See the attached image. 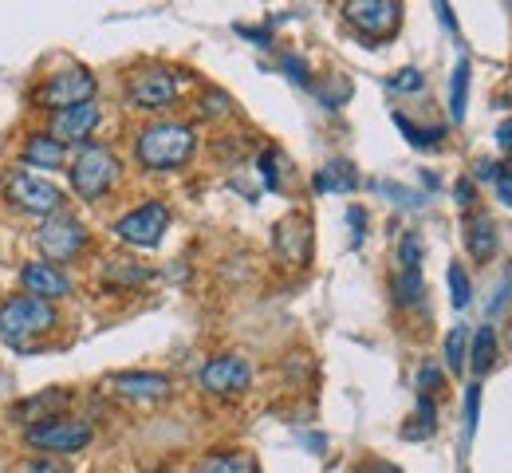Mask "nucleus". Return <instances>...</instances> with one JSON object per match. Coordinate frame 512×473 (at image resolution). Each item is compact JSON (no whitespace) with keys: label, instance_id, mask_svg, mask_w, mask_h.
<instances>
[{"label":"nucleus","instance_id":"nucleus-26","mask_svg":"<svg viewBox=\"0 0 512 473\" xmlns=\"http://www.w3.org/2000/svg\"><path fill=\"white\" fill-rule=\"evenodd\" d=\"M394 123L402 127L406 142H414V146H422V150H430V146H438V142L446 138V131H442V127H430V131H422V127H418V123H410L406 115H394Z\"/></svg>","mask_w":512,"mask_h":473},{"label":"nucleus","instance_id":"nucleus-25","mask_svg":"<svg viewBox=\"0 0 512 473\" xmlns=\"http://www.w3.org/2000/svg\"><path fill=\"white\" fill-rule=\"evenodd\" d=\"M146 276H150V272L142 269V265H130V261H111V265H107L111 288H138Z\"/></svg>","mask_w":512,"mask_h":473},{"label":"nucleus","instance_id":"nucleus-13","mask_svg":"<svg viewBox=\"0 0 512 473\" xmlns=\"http://www.w3.org/2000/svg\"><path fill=\"white\" fill-rule=\"evenodd\" d=\"M107 387L115 395L130 399V403H162L174 391V383L166 375H158V371H119V375L107 379Z\"/></svg>","mask_w":512,"mask_h":473},{"label":"nucleus","instance_id":"nucleus-15","mask_svg":"<svg viewBox=\"0 0 512 473\" xmlns=\"http://www.w3.org/2000/svg\"><path fill=\"white\" fill-rule=\"evenodd\" d=\"M465 249H469V257H473L477 265H489V261L497 257L501 233H497V221H493L489 213L477 209V213L465 221Z\"/></svg>","mask_w":512,"mask_h":473},{"label":"nucleus","instance_id":"nucleus-16","mask_svg":"<svg viewBox=\"0 0 512 473\" xmlns=\"http://www.w3.org/2000/svg\"><path fill=\"white\" fill-rule=\"evenodd\" d=\"M67 403H71V391H60V387L40 391V395H32V399H24V403L12 406V422H20V426L28 430V426H36V422L60 418Z\"/></svg>","mask_w":512,"mask_h":473},{"label":"nucleus","instance_id":"nucleus-18","mask_svg":"<svg viewBox=\"0 0 512 473\" xmlns=\"http://www.w3.org/2000/svg\"><path fill=\"white\" fill-rule=\"evenodd\" d=\"M276 249L288 261H308V253H312V229H308V221L304 217L280 221L276 225Z\"/></svg>","mask_w":512,"mask_h":473},{"label":"nucleus","instance_id":"nucleus-4","mask_svg":"<svg viewBox=\"0 0 512 473\" xmlns=\"http://www.w3.org/2000/svg\"><path fill=\"white\" fill-rule=\"evenodd\" d=\"M95 438V426L83 422V418H48V422H36L24 430V442L28 450L44 454V458H64V454H83Z\"/></svg>","mask_w":512,"mask_h":473},{"label":"nucleus","instance_id":"nucleus-5","mask_svg":"<svg viewBox=\"0 0 512 473\" xmlns=\"http://www.w3.org/2000/svg\"><path fill=\"white\" fill-rule=\"evenodd\" d=\"M4 198L24 209V213H40V217H52L64 209V190L40 174H28V170H12L4 178Z\"/></svg>","mask_w":512,"mask_h":473},{"label":"nucleus","instance_id":"nucleus-10","mask_svg":"<svg viewBox=\"0 0 512 473\" xmlns=\"http://www.w3.org/2000/svg\"><path fill=\"white\" fill-rule=\"evenodd\" d=\"M99 91L95 75L87 68H64L56 71L40 91H36V103L48 107V111H64V107H79V103H91Z\"/></svg>","mask_w":512,"mask_h":473},{"label":"nucleus","instance_id":"nucleus-39","mask_svg":"<svg viewBox=\"0 0 512 473\" xmlns=\"http://www.w3.org/2000/svg\"><path fill=\"white\" fill-rule=\"evenodd\" d=\"M457 202L473 205V182H469V178H461V182H457Z\"/></svg>","mask_w":512,"mask_h":473},{"label":"nucleus","instance_id":"nucleus-28","mask_svg":"<svg viewBox=\"0 0 512 473\" xmlns=\"http://www.w3.org/2000/svg\"><path fill=\"white\" fill-rule=\"evenodd\" d=\"M449 296H453V308L461 312V308H469V300H473V284H469V276L461 265H449Z\"/></svg>","mask_w":512,"mask_h":473},{"label":"nucleus","instance_id":"nucleus-1","mask_svg":"<svg viewBox=\"0 0 512 473\" xmlns=\"http://www.w3.org/2000/svg\"><path fill=\"white\" fill-rule=\"evenodd\" d=\"M197 150V135H193L190 123H174V119H162V123H150L142 127V135L134 138V162L142 170H154V174H166V170H182Z\"/></svg>","mask_w":512,"mask_h":473},{"label":"nucleus","instance_id":"nucleus-12","mask_svg":"<svg viewBox=\"0 0 512 473\" xmlns=\"http://www.w3.org/2000/svg\"><path fill=\"white\" fill-rule=\"evenodd\" d=\"M99 119H103V111H99L95 99L91 103H79V107H64V111L52 115L48 135L56 138V142H64V146H83L91 138V131L99 127Z\"/></svg>","mask_w":512,"mask_h":473},{"label":"nucleus","instance_id":"nucleus-19","mask_svg":"<svg viewBox=\"0 0 512 473\" xmlns=\"http://www.w3.org/2000/svg\"><path fill=\"white\" fill-rule=\"evenodd\" d=\"M312 186H316V194H351L359 186V174H355V166L347 158H331L312 178Z\"/></svg>","mask_w":512,"mask_h":473},{"label":"nucleus","instance_id":"nucleus-6","mask_svg":"<svg viewBox=\"0 0 512 473\" xmlns=\"http://www.w3.org/2000/svg\"><path fill=\"white\" fill-rule=\"evenodd\" d=\"M36 245H40V253H44L48 265H64V261H75V257L83 253L87 229H83V221L71 217V213H52V217H44V225L36 229Z\"/></svg>","mask_w":512,"mask_h":473},{"label":"nucleus","instance_id":"nucleus-24","mask_svg":"<svg viewBox=\"0 0 512 473\" xmlns=\"http://www.w3.org/2000/svg\"><path fill=\"white\" fill-rule=\"evenodd\" d=\"M434 426H438V403H434V395H422V399H418V422L406 426L402 434H406V438H430Z\"/></svg>","mask_w":512,"mask_h":473},{"label":"nucleus","instance_id":"nucleus-29","mask_svg":"<svg viewBox=\"0 0 512 473\" xmlns=\"http://www.w3.org/2000/svg\"><path fill=\"white\" fill-rule=\"evenodd\" d=\"M398 261H402V269H422V237L418 233H406L398 241Z\"/></svg>","mask_w":512,"mask_h":473},{"label":"nucleus","instance_id":"nucleus-22","mask_svg":"<svg viewBox=\"0 0 512 473\" xmlns=\"http://www.w3.org/2000/svg\"><path fill=\"white\" fill-rule=\"evenodd\" d=\"M422 296H426V288H422V269H402L394 276V300H398L402 308L422 304Z\"/></svg>","mask_w":512,"mask_h":473},{"label":"nucleus","instance_id":"nucleus-31","mask_svg":"<svg viewBox=\"0 0 512 473\" xmlns=\"http://www.w3.org/2000/svg\"><path fill=\"white\" fill-rule=\"evenodd\" d=\"M477 410H481V387L473 383L469 395H465V442H469L473 430H477Z\"/></svg>","mask_w":512,"mask_h":473},{"label":"nucleus","instance_id":"nucleus-38","mask_svg":"<svg viewBox=\"0 0 512 473\" xmlns=\"http://www.w3.org/2000/svg\"><path fill=\"white\" fill-rule=\"evenodd\" d=\"M497 146H501V150H509V154H512V119H505V123L497 127Z\"/></svg>","mask_w":512,"mask_h":473},{"label":"nucleus","instance_id":"nucleus-41","mask_svg":"<svg viewBox=\"0 0 512 473\" xmlns=\"http://www.w3.org/2000/svg\"><path fill=\"white\" fill-rule=\"evenodd\" d=\"M150 473H170V470H150Z\"/></svg>","mask_w":512,"mask_h":473},{"label":"nucleus","instance_id":"nucleus-21","mask_svg":"<svg viewBox=\"0 0 512 473\" xmlns=\"http://www.w3.org/2000/svg\"><path fill=\"white\" fill-rule=\"evenodd\" d=\"M465 103H469V56L457 60L453 83H449V115H453L457 123L465 119Z\"/></svg>","mask_w":512,"mask_h":473},{"label":"nucleus","instance_id":"nucleus-8","mask_svg":"<svg viewBox=\"0 0 512 473\" xmlns=\"http://www.w3.org/2000/svg\"><path fill=\"white\" fill-rule=\"evenodd\" d=\"M166 229H170V209L162 202L134 205L130 213H123V217L115 221V237L134 245V249H154V245H162Z\"/></svg>","mask_w":512,"mask_h":473},{"label":"nucleus","instance_id":"nucleus-35","mask_svg":"<svg viewBox=\"0 0 512 473\" xmlns=\"http://www.w3.org/2000/svg\"><path fill=\"white\" fill-rule=\"evenodd\" d=\"M260 174H264L268 190H280V178H276V154H260Z\"/></svg>","mask_w":512,"mask_h":473},{"label":"nucleus","instance_id":"nucleus-20","mask_svg":"<svg viewBox=\"0 0 512 473\" xmlns=\"http://www.w3.org/2000/svg\"><path fill=\"white\" fill-rule=\"evenodd\" d=\"M493 363H497V332L485 324V328H477V336L469 343V367H473L477 375H489Z\"/></svg>","mask_w":512,"mask_h":473},{"label":"nucleus","instance_id":"nucleus-17","mask_svg":"<svg viewBox=\"0 0 512 473\" xmlns=\"http://www.w3.org/2000/svg\"><path fill=\"white\" fill-rule=\"evenodd\" d=\"M20 162H24V166H32V170H64V166H67V146H64V142H56L48 131H36V135L24 142Z\"/></svg>","mask_w":512,"mask_h":473},{"label":"nucleus","instance_id":"nucleus-7","mask_svg":"<svg viewBox=\"0 0 512 473\" xmlns=\"http://www.w3.org/2000/svg\"><path fill=\"white\" fill-rule=\"evenodd\" d=\"M178 91H182V79L170 68H138L127 83L130 107L138 111H166L178 103Z\"/></svg>","mask_w":512,"mask_h":473},{"label":"nucleus","instance_id":"nucleus-27","mask_svg":"<svg viewBox=\"0 0 512 473\" xmlns=\"http://www.w3.org/2000/svg\"><path fill=\"white\" fill-rule=\"evenodd\" d=\"M465 347H469V332H465V328H453L446 336V363L453 375L465 371Z\"/></svg>","mask_w":512,"mask_h":473},{"label":"nucleus","instance_id":"nucleus-2","mask_svg":"<svg viewBox=\"0 0 512 473\" xmlns=\"http://www.w3.org/2000/svg\"><path fill=\"white\" fill-rule=\"evenodd\" d=\"M60 324L56 308L48 300H36V296H8L0 304V339L16 351H36L40 339L48 336L52 328Z\"/></svg>","mask_w":512,"mask_h":473},{"label":"nucleus","instance_id":"nucleus-42","mask_svg":"<svg viewBox=\"0 0 512 473\" xmlns=\"http://www.w3.org/2000/svg\"><path fill=\"white\" fill-rule=\"evenodd\" d=\"M343 4H347V0H343Z\"/></svg>","mask_w":512,"mask_h":473},{"label":"nucleus","instance_id":"nucleus-11","mask_svg":"<svg viewBox=\"0 0 512 473\" xmlns=\"http://www.w3.org/2000/svg\"><path fill=\"white\" fill-rule=\"evenodd\" d=\"M197 383L205 395H217V399H233L241 391H249L253 383V363L245 355H217L209 359L201 371H197Z\"/></svg>","mask_w":512,"mask_h":473},{"label":"nucleus","instance_id":"nucleus-3","mask_svg":"<svg viewBox=\"0 0 512 473\" xmlns=\"http://www.w3.org/2000/svg\"><path fill=\"white\" fill-rule=\"evenodd\" d=\"M119 182V158L103 142H83L71 158V190L79 202H99Z\"/></svg>","mask_w":512,"mask_h":473},{"label":"nucleus","instance_id":"nucleus-23","mask_svg":"<svg viewBox=\"0 0 512 473\" xmlns=\"http://www.w3.org/2000/svg\"><path fill=\"white\" fill-rule=\"evenodd\" d=\"M193 473H256V462L249 454H213Z\"/></svg>","mask_w":512,"mask_h":473},{"label":"nucleus","instance_id":"nucleus-14","mask_svg":"<svg viewBox=\"0 0 512 473\" xmlns=\"http://www.w3.org/2000/svg\"><path fill=\"white\" fill-rule=\"evenodd\" d=\"M20 284L28 288V296H36V300H64L67 292H71V276H67L60 265H48V261H32V265H24L20 272Z\"/></svg>","mask_w":512,"mask_h":473},{"label":"nucleus","instance_id":"nucleus-34","mask_svg":"<svg viewBox=\"0 0 512 473\" xmlns=\"http://www.w3.org/2000/svg\"><path fill=\"white\" fill-rule=\"evenodd\" d=\"M347 221H351V245H359V241L367 237V209L351 205V209H347Z\"/></svg>","mask_w":512,"mask_h":473},{"label":"nucleus","instance_id":"nucleus-37","mask_svg":"<svg viewBox=\"0 0 512 473\" xmlns=\"http://www.w3.org/2000/svg\"><path fill=\"white\" fill-rule=\"evenodd\" d=\"M28 473H67V466L52 462V458H40V462H32V466H28Z\"/></svg>","mask_w":512,"mask_h":473},{"label":"nucleus","instance_id":"nucleus-9","mask_svg":"<svg viewBox=\"0 0 512 473\" xmlns=\"http://www.w3.org/2000/svg\"><path fill=\"white\" fill-rule=\"evenodd\" d=\"M343 20L367 40H390L402 24V4L398 0H347Z\"/></svg>","mask_w":512,"mask_h":473},{"label":"nucleus","instance_id":"nucleus-30","mask_svg":"<svg viewBox=\"0 0 512 473\" xmlns=\"http://www.w3.org/2000/svg\"><path fill=\"white\" fill-rule=\"evenodd\" d=\"M426 87V75L418 68H406V71H398L394 79H390V91H422Z\"/></svg>","mask_w":512,"mask_h":473},{"label":"nucleus","instance_id":"nucleus-40","mask_svg":"<svg viewBox=\"0 0 512 473\" xmlns=\"http://www.w3.org/2000/svg\"><path fill=\"white\" fill-rule=\"evenodd\" d=\"M355 473H402L398 466H363V470H355Z\"/></svg>","mask_w":512,"mask_h":473},{"label":"nucleus","instance_id":"nucleus-36","mask_svg":"<svg viewBox=\"0 0 512 473\" xmlns=\"http://www.w3.org/2000/svg\"><path fill=\"white\" fill-rule=\"evenodd\" d=\"M284 71H288L296 83H304V87L312 83V79H308V68H304V60H296V56H284Z\"/></svg>","mask_w":512,"mask_h":473},{"label":"nucleus","instance_id":"nucleus-32","mask_svg":"<svg viewBox=\"0 0 512 473\" xmlns=\"http://www.w3.org/2000/svg\"><path fill=\"white\" fill-rule=\"evenodd\" d=\"M418 387H422V395L442 391V371H438V363H422V367H418Z\"/></svg>","mask_w":512,"mask_h":473},{"label":"nucleus","instance_id":"nucleus-33","mask_svg":"<svg viewBox=\"0 0 512 473\" xmlns=\"http://www.w3.org/2000/svg\"><path fill=\"white\" fill-rule=\"evenodd\" d=\"M489 178H493V186H497V198L505 205H512V162L509 166H497Z\"/></svg>","mask_w":512,"mask_h":473}]
</instances>
